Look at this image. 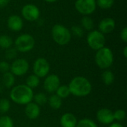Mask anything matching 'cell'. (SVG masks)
<instances>
[{
  "label": "cell",
  "mask_w": 127,
  "mask_h": 127,
  "mask_svg": "<svg viewBox=\"0 0 127 127\" xmlns=\"http://www.w3.org/2000/svg\"><path fill=\"white\" fill-rule=\"evenodd\" d=\"M10 97L16 104L26 105L31 102L33 98V92L32 89L28 86L21 84L14 86L10 92Z\"/></svg>",
  "instance_id": "6da1fadb"
},
{
  "label": "cell",
  "mask_w": 127,
  "mask_h": 127,
  "mask_svg": "<svg viewBox=\"0 0 127 127\" xmlns=\"http://www.w3.org/2000/svg\"><path fill=\"white\" fill-rule=\"evenodd\" d=\"M70 93L77 97H85L89 95L92 89V84L89 80L84 77H74L69 85Z\"/></svg>",
  "instance_id": "7a4b0ae2"
},
{
  "label": "cell",
  "mask_w": 127,
  "mask_h": 127,
  "mask_svg": "<svg viewBox=\"0 0 127 127\" xmlns=\"http://www.w3.org/2000/svg\"><path fill=\"white\" fill-rule=\"evenodd\" d=\"M114 62V55L112 50L107 47H103L97 51L95 54V63L101 69H107Z\"/></svg>",
  "instance_id": "3957f363"
},
{
  "label": "cell",
  "mask_w": 127,
  "mask_h": 127,
  "mask_svg": "<svg viewBox=\"0 0 127 127\" xmlns=\"http://www.w3.org/2000/svg\"><path fill=\"white\" fill-rule=\"evenodd\" d=\"M51 35L54 41L59 45H67L71 39V31L62 25H55L51 29Z\"/></svg>",
  "instance_id": "277c9868"
},
{
  "label": "cell",
  "mask_w": 127,
  "mask_h": 127,
  "mask_svg": "<svg viewBox=\"0 0 127 127\" xmlns=\"http://www.w3.org/2000/svg\"><path fill=\"white\" fill-rule=\"evenodd\" d=\"M15 48L17 51L25 53L31 51L35 45L34 38L28 33H23L19 36L15 40Z\"/></svg>",
  "instance_id": "5b68a950"
},
{
  "label": "cell",
  "mask_w": 127,
  "mask_h": 127,
  "mask_svg": "<svg viewBox=\"0 0 127 127\" xmlns=\"http://www.w3.org/2000/svg\"><path fill=\"white\" fill-rule=\"evenodd\" d=\"M86 39L89 46L95 51L103 48L106 43V37L104 34L97 30L91 31L89 33Z\"/></svg>",
  "instance_id": "8992f818"
},
{
  "label": "cell",
  "mask_w": 127,
  "mask_h": 127,
  "mask_svg": "<svg viewBox=\"0 0 127 127\" xmlns=\"http://www.w3.org/2000/svg\"><path fill=\"white\" fill-rule=\"evenodd\" d=\"M74 6L78 13L84 16H89L95 11L97 3L96 0H77Z\"/></svg>",
  "instance_id": "52a82bcc"
},
{
  "label": "cell",
  "mask_w": 127,
  "mask_h": 127,
  "mask_svg": "<svg viewBox=\"0 0 127 127\" xmlns=\"http://www.w3.org/2000/svg\"><path fill=\"white\" fill-rule=\"evenodd\" d=\"M33 70L34 74L39 78L46 77L50 71V64L46 59L38 58L33 63Z\"/></svg>",
  "instance_id": "ba28073f"
},
{
  "label": "cell",
  "mask_w": 127,
  "mask_h": 127,
  "mask_svg": "<svg viewBox=\"0 0 127 127\" xmlns=\"http://www.w3.org/2000/svg\"><path fill=\"white\" fill-rule=\"evenodd\" d=\"M29 69L28 62L22 58L15 60L10 65V72L14 76H23Z\"/></svg>",
  "instance_id": "9c48e42d"
},
{
  "label": "cell",
  "mask_w": 127,
  "mask_h": 127,
  "mask_svg": "<svg viewBox=\"0 0 127 127\" xmlns=\"http://www.w3.org/2000/svg\"><path fill=\"white\" fill-rule=\"evenodd\" d=\"M22 16L25 19L29 22L38 20L40 16L39 7L33 4H27L22 9Z\"/></svg>",
  "instance_id": "30bf717a"
},
{
  "label": "cell",
  "mask_w": 127,
  "mask_h": 127,
  "mask_svg": "<svg viewBox=\"0 0 127 127\" xmlns=\"http://www.w3.org/2000/svg\"><path fill=\"white\" fill-rule=\"evenodd\" d=\"M60 86V80L57 75L50 74L44 80V89L49 93H54Z\"/></svg>",
  "instance_id": "8fae6325"
},
{
  "label": "cell",
  "mask_w": 127,
  "mask_h": 127,
  "mask_svg": "<svg viewBox=\"0 0 127 127\" xmlns=\"http://www.w3.org/2000/svg\"><path fill=\"white\" fill-rule=\"evenodd\" d=\"M97 119L98 121L103 124H111L115 121L113 112L109 109L103 108L100 109L97 112Z\"/></svg>",
  "instance_id": "7c38bea8"
},
{
  "label": "cell",
  "mask_w": 127,
  "mask_h": 127,
  "mask_svg": "<svg viewBox=\"0 0 127 127\" xmlns=\"http://www.w3.org/2000/svg\"><path fill=\"white\" fill-rule=\"evenodd\" d=\"M98 28L99 31H100L103 34L109 33L112 32L115 28V21L111 17L104 18L100 22Z\"/></svg>",
  "instance_id": "4fadbf2b"
},
{
  "label": "cell",
  "mask_w": 127,
  "mask_h": 127,
  "mask_svg": "<svg viewBox=\"0 0 127 127\" xmlns=\"http://www.w3.org/2000/svg\"><path fill=\"white\" fill-rule=\"evenodd\" d=\"M8 28L12 31H19L22 29L23 21L22 19L18 15H11L8 17L7 21Z\"/></svg>",
  "instance_id": "5bb4252c"
},
{
  "label": "cell",
  "mask_w": 127,
  "mask_h": 127,
  "mask_svg": "<svg viewBox=\"0 0 127 127\" xmlns=\"http://www.w3.org/2000/svg\"><path fill=\"white\" fill-rule=\"evenodd\" d=\"M25 112L26 116L31 119V120H34L36 119L39 114H40V108L39 106H38L36 103L31 102L28 104H26Z\"/></svg>",
  "instance_id": "9a60e30c"
},
{
  "label": "cell",
  "mask_w": 127,
  "mask_h": 127,
  "mask_svg": "<svg viewBox=\"0 0 127 127\" xmlns=\"http://www.w3.org/2000/svg\"><path fill=\"white\" fill-rule=\"evenodd\" d=\"M77 118L72 113H65L60 118V125L62 127H76Z\"/></svg>",
  "instance_id": "2e32d148"
},
{
  "label": "cell",
  "mask_w": 127,
  "mask_h": 127,
  "mask_svg": "<svg viewBox=\"0 0 127 127\" xmlns=\"http://www.w3.org/2000/svg\"><path fill=\"white\" fill-rule=\"evenodd\" d=\"M48 103L49 106L54 109H59L62 106V99L57 95H52L48 98Z\"/></svg>",
  "instance_id": "e0dca14e"
},
{
  "label": "cell",
  "mask_w": 127,
  "mask_h": 127,
  "mask_svg": "<svg viewBox=\"0 0 127 127\" xmlns=\"http://www.w3.org/2000/svg\"><path fill=\"white\" fill-rule=\"evenodd\" d=\"M2 81L6 88H7V89L11 88L15 83V77L11 72L7 71V72L3 74Z\"/></svg>",
  "instance_id": "ac0fdd59"
},
{
  "label": "cell",
  "mask_w": 127,
  "mask_h": 127,
  "mask_svg": "<svg viewBox=\"0 0 127 127\" xmlns=\"http://www.w3.org/2000/svg\"><path fill=\"white\" fill-rule=\"evenodd\" d=\"M13 41L12 38L7 35L0 36V48L3 49H8L12 47Z\"/></svg>",
  "instance_id": "d6986e66"
},
{
  "label": "cell",
  "mask_w": 127,
  "mask_h": 127,
  "mask_svg": "<svg viewBox=\"0 0 127 127\" xmlns=\"http://www.w3.org/2000/svg\"><path fill=\"white\" fill-rule=\"evenodd\" d=\"M81 25L84 30L92 31L94 28V21L89 16H84L81 19Z\"/></svg>",
  "instance_id": "ffe728a7"
},
{
  "label": "cell",
  "mask_w": 127,
  "mask_h": 127,
  "mask_svg": "<svg viewBox=\"0 0 127 127\" xmlns=\"http://www.w3.org/2000/svg\"><path fill=\"white\" fill-rule=\"evenodd\" d=\"M102 80H103V82L106 85L109 86L114 83L115 75L112 73V71H111L109 70H106L102 74Z\"/></svg>",
  "instance_id": "44dd1931"
},
{
  "label": "cell",
  "mask_w": 127,
  "mask_h": 127,
  "mask_svg": "<svg viewBox=\"0 0 127 127\" xmlns=\"http://www.w3.org/2000/svg\"><path fill=\"white\" fill-rule=\"evenodd\" d=\"M56 93H57L56 95L61 99L68 97L69 96V95L71 94L70 91H69V88L66 85H62V86L60 85L58 87V89H57Z\"/></svg>",
  "instance_id": "7402d4cb"
},
{
  "label": "cell",
  "mask_w": 127,
  "mask_h": 127,
  "mask_svg": "<svg viewBox=\"0 0 127 127\" xmlns=\"http://www.w3.org/2000/svg\"><path fill=\"white\" fill-rule=\"evenodd\" d=\"M39 84V78L35 74H31L26 79V86L31 89L36 88Z\"/></svg>",
  "instance_id": "603a6c76"
},
{
  "label": "cell",
  "mask_w": 127,
  "mask_h": 127,
  "mask_svg": "<svg viewBox=\"0 0 127 127\" xmlns=\"http://www.w3.org/2000/svg\"><path fill=\"white\" fill-rule=\"evenodd\" d=\"M34 103H36L38 106H43L48 103V97L44 93H38L36 95H33Z\"/></svg>",
  "instance_id": "cb8c5ba5"
},
{
  "label": "cell",
  "mask_w": 127,
  "mask_h": 127,
  "mask_svg": "<svg viewBox=\"0 0 127 127\" xmlns=\"http://www.w3.org/2000/svg\"><path fill=\"white\" fill-rule=\"evenodd\" d=\"M97 5L101 9H109L115 3V0H96Z\"/></svg>",
  "instance_id": "d4e9b609"
},
{
  "label": "cell",
  "mask_w": 127,
  "mask_h": 127,
  "mask_svg": "<svg viewBox=\"0 0 127 127\" xmlns=\"http://www.w3.org/2000/svg\"><path fill=\"white\" fill-rule=\"evenodd\" d=\"M76 127H97V125L92 120L84 118L77 121Z\"/></svg>",
  "instance_id": "484cf974"
},
{
  "label": "cell",
  "mask_w": 127,
  "mask_h": 127,
  "mask_svg": "<svg viewBox=\"0 0 127 127\" xmlns=\"http://www.w3.org/2000/svg\"><path fill=\"white\" fill-rule=\"evenodd\" d=\"M71 33H72L74 36L81 38L84 35V29L78 25H74L72 26L71 28Z\"/></svg>",
  "instance_id": "4316f807"
},
{
  "label": "cell",
  "mask_w": 127,
  "mask_h": 127,
  "mask_svg": "<svg viewBox=\"0 0 127 127\" xmlns=\"http://www.w3.org/2000/svg\"><path fill=\"white\" fill-rule=\"evenodd\" d=\"M0 127H13V120L9 116H2L0 118Z\"/></svg>",
  "instance_id": "83f0119b"
},
{
  "label": "cell",
  "mask_w": 127,
  "mask_h": 127,
  "mask_svg": "<svg viewBox=\"0 0 127 127\" xmlns=\"http://www.w3.org/2000/svg\"><path fill=\"white\" fill-rule=\"evenodd\" d=\"M10 108V103L7 99L2 98L0 100V112L6 113L9 111Z\"/></svg>",
  "instance_id": "f1b7e54d"
},
{
  "label": "cell",
  "mask_w": 127,
  "mask_h": 127,
  "mask_svg": "<svg viewBox=\"0 0 127 127\" xmlns=\"http://www.w3.org/2000/svg\"><path fill=\"white\" fill-rule=\"evenodd\" d=\"M17 56V50L15 48H10L6 49L5 52V57L7 60H13L15 59Z\"/></svg>",
  "instance_id": "f546056e"
},
{
  "label": "cell",
  "mask_w": 127,
  "mask_h": 127,
  "mask_svg": "<svg viewBox=\"0 0 127 127\" xmlns=\"http://www.w3.org/2000/svg\"><path fill=\"white\" fill-rule=\"evenodd\" d=\"M114 119L117 121H123L126 118V112L123 109H118L113 112Z\"/></svg>",
  "instance_id": "4dcf8cb0"
},
{
  "label": "cell",
  "mask_w": 127,
  "mask_h": 127,
  "mask_svg": "<svg viewBox=\"0 0 127 127\" xmlns=\"http://www.w3.org/2000/svg\"><path fill=\"white\" fill-rule=\"evenodd\" d=\"M10 70V65L7 62L1 61L0 62V73L4 74Z\"/></svg>",
  "instance_id": "1f68e13d"
},
{
  "label": "cell",
  "mask_w": 127,
  "mask_h": 127,
  "mask_svg": "<svg viewBox=\"0 0 127 127\" xmlns=\"http://www.w3.org/2000/svg\"><path fill=\"white\" fill-rule=\"evenodd\" d=\"M121 38L126 43L127 42V28L124 27L121 32Z\"/></svg>",
  "instance_id": "d6a6232c"
},
{
  "label": "cell",
  "mask_w": 127,
  "mask_h": 127,
  "mask_svg": "<svg viewBox=\"0 0 127 127\" xmlns=\"http://www.w3.org/2000/svg\"><path fill=\"white\" fill-rule=\"evenodd\" d=\"M10 0H0V8H3L6 7L9 3Z\"/></svg>",
  "instance_id": "836d02e7"
},
{
  "label": "cell",
  "mask_w": 127,
  "mask_h": 127,
  "mask_svg": "<svg viewBox=\"0 0 127 127\" xmlns=\"http://www.w3.org/2000/svg\"><path fill=\"white\" fill-rule=\"evenodd\" d=\"M109 127H124L123 125H121V124L119 123H114V124H112Z\"/></svg>",
  "instance_id": "e575fe53"
},
{
  "label": "cell",
  "mask_w": 127,
  "mask_h": 127,
  "mask_svg": "<svg viewBox=\"0 0 127 127\" xmlns=\"http://www.w3.org/2000/svg\"><path fill=\"white\" fill-rule=\"evenodd\" d=\"M123 54H124V57H125V58H127V46H125V47H124V51H123Z\"/></svg>",
  "instance_id": "d590c367"
},
{
  "label": "cell",
  "mask_w": 127,
  "mask_h": 127,
  "mask_svg": "<svg viewBox=\"0 0 127 127\" xmlns=\"http://www.w3.org/2000/svg\"><path fill=\"white\" fill-rule=\"evenodd\" d=\"M44 1H46V2H48V3H53V2H55V1H57L58 0H44Z\"/></svg>",
  "instance_id": "8d00e7d4"
}]
</instances>
